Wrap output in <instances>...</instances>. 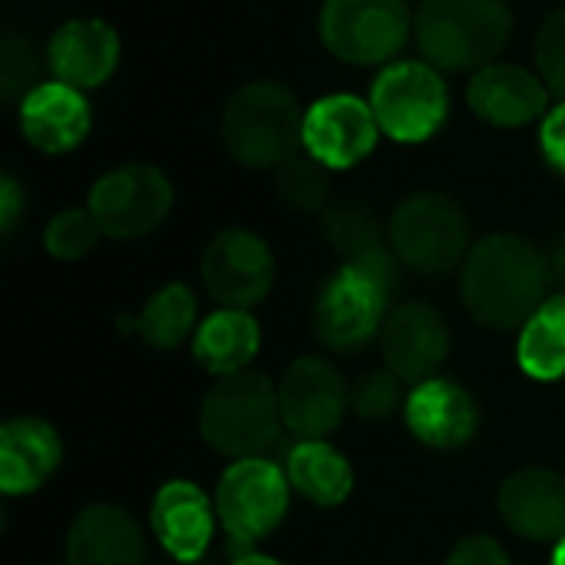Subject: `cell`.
<instances>
[{"mask_svg":"<svg viewBox=\"0 0 565 565\" xmlns=\"http://www.w3.org/2000/svg\"><path fill=\"white\" fill-rule=\"evenodd\" d=\"M202 281L225 308L248 311L258 305L275 281V258L262 235L248 228L218 232L202 255Z\"/></svg>","mask_w":565,"mask_h":565,"instance_id":"cell-12","label":"cell"},{"mask_svg":"<svg viewBox=\"0 0 565 565\" xmlns=\"http://www.w3.org/2000/svg\"><path fill=\"white\" fill-rule=\"evenodd\" d=\"M152 530L172 559L179 563L202 559L215 533L209 497L195 483H185V480L166 483L152 503Z\"/></svg>","mask_w":565,"mask_h":565,"instance_id":"cell-19","label":"cell"},{"mask_svg":"<svg viewBox=\"0 0 565 565\" xmlns=\"http://www.w3.org/2000/svg\"><path fill=\"white\" fill-rule=\"evenodd\" d=\"M291 487L318 507H338L354 487V473L344 454L324 440H301L288 457Z\"/></svg>","mask_w":565,"mask_h":565,"instance_id":"cell-24","label":"cell"},{"mask_svg":"<svg viewBox=\"0 0 565 565\" xmlns=\"http://www.w3.org/2000/svg\"><path fill=\"white\" fill-rule=\"evenodd\" d=\"M367 103L381 132L404 146L434 139L450 116V89L427 60L387 63L374 76Z\"/></svg>","mask_w":565,"mask_h":565,"instance_id":"cell-6","label":"cell"},{"mask_svg":"<svg viewBox=\"0 0 565 565\" xmlns=\"http://www.w3.org/2000/svg\"><path fill=\"white\" fill-rule=\"evenodd\" d=\"M119 33L96 17H76L60 23V30L50 36L46 63L53 70V79H63L76 89L103 86L116 66H119Z\"/></svg>","mask_w":565,"mask_h":565,"instance_id":"cell-17","label":"cell"},{"mask_svg":"<svg viewBox=\"0 0 565 565\" xmlns=\"http://www.w3.org/2000/svg\"><path fill=\"white\" fill-rule=\"evenodd\" d=\"M318 33L341 63H394L414 33V13L407 0H324Z\"/></svg>","mask_w":565,"mask_h":565,"instance_id":"cell-8","label":"cell"},{"mask_svg":"<svg viewBox=\"0 0 565 565\" xmlns=\"http://www.w3.org/2000/svg\"><path fill=\"white\" fill-rule=\"evenodd\" d=\"M397 255L377 248L344 262V268L321 288L315 324L328 348L358 351L387 321V298L397 285Z\"/></svg>","mask_w":565,"mask_h":565,"instance_id":"cell-4","label":"cell"},{"mask_svg":"<svg viewBox=\"0 0 565 565\" xmlns=\"http://www.w3.org/2000/svg\"><path fill=\"white\" fill-rule=\"evenodd\" d=\"M195 315H199V305H195V295L185 288V285H166L159 288L146 308L139 311L136 318V331L142 334L146 344L159 348V351H172L179 348L195 328Z\"/></svg>","mask_w":565,"mask_h":565,"instance_id":"cell-26","label":"cell"},{"mask_svg":"<svg viewBox=\"0 0 565 565\" xmlns=\"http://www.w3.org/2000/svg\"><path fill=\"white\" fill-rule=\"evenodd\" d=\"M288 473L262 457L235 460L215 490V513L225 533L242 546L268 536L288 510Z\"/></svg>","mask_w":565,"mask_h":565,"instance_id":"cell-10","label":"cell"},{"mask_svg":"<svg viewBox=\"0 0 565 565\" xmlns=\"http://www.w3.org/2000/svg\"><path fill=\"white\" fill-rule=\"evenodd\" d=\"M381 348L387 371H394L401 381L424 384L434 381L450 354V328L437 308L411 301L387 315L381 328Z\"/></svg>","mask_w":565,"mask_h":565,"instance_id":"cell-15","label":"cell"},{"mask_svg":"<svg viewBox=\"0 0 565 565\" xmlns=\"http://www.w3.org/2000/svg\"><path fill=\"white\" fill-rule=\"evenodd\" d=\"M348 384L338 367L324 358H301L285 371L278 387L281 420L301 440H321L338 430L348 411Z\"/></svg>","mask_w":565,"mask_h":565,"instance_id":"cell-13","label":"cell"},{"mask_svg":"<svg viewBox=\"0 0 565 565\" xmlns=\"http://www.w3.org/2000/svg\"><path fill=\"white\" fill-rule=\"evenodd\" d=\"M63 447L50 424L36 417L7 420L0 430V487L10 497L40 490L60 467Z\"/></svg>","mask_w":565,"mask_h":565,"instance_id":"cell-21","label":"cell"},{"mask_svg":"<svg viewBox=\"0 0 565 565\" xmlns=\"http://www.w3.org/2000/svg\"><path fill=\"white\" fill-rule=\"evenodd\" d=\"M540 152L559 175H565V99H559L540 122Z\"/></svg>","mask_w":565,"mask_h":565,"instance_id":"cell-33","label":"cell"},{"mask_svg":"<svg viewBox=\"0 0 565 565\" xmlns=\"http://www.w3.org/2000/svg\"><path fill=\"white\" fill-rule=\"evenodd\" d=\"M305 109L278 79L245 83L222 113V139L235 162L248 169H278L301 152Z\"/></svg>","mask_w":565,"mask_h":565,"instance_id":"cell-3","label":"cell"},{"mask_svg":"<svg viewBox=\"0 0 565 565\" xmlns=\"http://www.w3.org/2000/svg\"><path fill=\"white\" fill-rule=\"evenodd\" d=\"M172 182L162 169L126 162L99 175L89 189L86 209L109 238H142L172 212Z\"/></svg>","mask_w":565,"mask_h":565,"instance_id":"cell-9","label":"cell"},{"mask_svg":"<svg viewBox=\"0 0 565 565\" xmlns=\"http://www.w3.org/2000/svg\"><path fill=\"white\" fill-rule=\"evenodd\" d=\"M550 271H553L556 281H563L565 285V235L556 242V248H553V255H550Z\"/></svg>","mask_w":565,"mask_h":565,"instance_id":"cell-36","label":"cell"},{"mask_svg":"<svg viewBox=\"0 0 565 565\" xmlns=\"http://www.w3.org/2000/svg\"><path fill=\"white\" fill-rule=\"evenodd\" d=\"M354 411L364 420H384L401 407V377L394 371H371L358 381L351 394Z\"/></svg>","mask_w":565,"mask_h":565,"instance_id":"cell-32","label":"cell"},{"mask_svg":"<svg viewBox=\"0 0 565 565\" xmlns=\"http://www.w3.org/2000/svg\"><path fill=\"white\" fill-rule=\"evenodd\" d=\"M550 86L540 73L520 63H487L470 76L467 103L470 109L497 129H523L543 122L550 106Z\"/></svg>","mask_w":565,"mask_h":565,"instance_id":"cell-14","label":"cell"},{"mask_svg":"<svg viewBox=\"0 0 565 565\" xmlns=\"http://www.w3.org/2000/svg\"><path fill=\"white\" fill-rule=\"evenodd\" d=\"M553 565H565V536H563V540H559L556 553H553Z\"/></svg>","mask_w":565,"mask_h":565,"instance_id":"cell-38","label":"cell"},{"mask_svg":"<svg viewBox=\"0 0 565 565\" xmlns=\"http://www.w3.org/2000/svg\"><path fill=\"white\" fill-rule=\"evenodd\" d=\"M40 60L33 50V40L26 36H3L0 43V89L7 103H20L33 86H40Z\"/></svg>","mask_w":565,"mask_h":565,"instance_id":"cell-30","label":"cell"},{"mask_svg":"<svg viewBox=\"0 0 565 565\" xmlns=\"http://www.w3.org/2000/svg\"><path fill=\"white\" fill-rule=\"evenodd\" d=\"M503 523L533 543L565 536V477L556 470H520L500 490Z\"/></svg>","mask_w":565,"mask_h":565,"instance_id":"cell-18","label":"cell"},{"mask_svg":"<svg viewBox=\"0 0 565 565\" xmlns=\"http://www.w3.org/2000/svg\"><path fill=\"white\" fill-rule=\"evenodd\" d=\"M397 262L420 275H444L470 255L467 212L444 192H414L391 215Z\"/></svg>","mask_w":565,"mask_h":565,"instance_id":"cell-7","label":"cell"},{"mask_svg":"<svg viewBox=\"0 0 565 565\" xmlns=\"http://www.w3.org/2000/svg\"><path fill=\"white\" fill-rule=\"evenodd\" d=\"M536 73L553 96L565 99V7L553 10L536 33Z\"/></svg>","mask_w":565,"mask_h":565,"instance_id":"cell-31","label":"cell"},{"mask_svg":"<svg viewBox=\"0 0 565 565\" xmlns=\"http://www.w3.org/2000/svg\"><path fill=\"white\" fill-rule=\"evenodd\" d=\"M321 232H324L328 245L334 252H341L348 262L384 248V228H381L377 215L361 202L328 205L321 215Z\"/></svg>","mask_w":565,"mask_h":565,"instance_id":"cell-27","label":"cell"},{"mask_svg":"<svg viewBox=\"0 0 565 565\" xmlns=\"http://www.w3.org/2000/svg\"><path fill=\"white\" fill-rule=\"evenodd\" d=\"M23 189L17 185V179L13 175H3L0 179V228L3 232H10L13 225H17V218H20V212H23Z\"/></svg>","mask_w":565,"mask_h":565,"instance_id":"cell-35","label":"cell"},{"mask_svg":"<svg viewBox=\"0 0 565 565\" xmlns=\"http://www.w3.org/2000/svg\"><path fill=\"white\" fill-rule=\"evenodd\" d=\"M407 427L437 450H454L477 434V407L470 394L450 381H424L407 401Z\"/></svg>","mask_w":565,"mask_h":565,"instance_id":"cell-22","label":"cell"},{"mask_svg":"<svg viewBox=\"0 0 565 565\" xmlns=\"http://www.w3.org/2000/svg\"><path fill=\"white\" fill-rule=\"evenodd\" d=\"M550 258L520 235H487L463 262V301L467 311L493 328H523L533 311L546 301Z\"/></svg>","mask_w":565,"mask_h":565,"instance_id":"cell-1","label":"cell"},{"mask_svg":"<svg viewBox=\"0 0 565 565\" xmlns=\"http://www.w3.org/2000/svg\"><path fill=\"white\" fill-rule=\"evenodd\" d=\"M235 565H281L278 559H268V556H242Z\"/></svg>","mask_w":565,"mask_h":565,"instance_id":"cell-37","label":"cell"},{"mask_svg":"<svg viewBox=\"0 0 565 565\" xmlns=\"http://www.w3.org/2000/svg\"><path fill=\"white\" fill-rule=\"evenodd\" d=\"M513 36V10L507 0H420L414 13V40L440 73H467L497 63Z\"/></svg>","mask_w":565,"mask_h":565,"instance_id":"cell-2","label":"cell"},{"mask_svg":"<svg viewBox=\"0 0 565 565\" xmlns=\"http://www.w3.org/2000/svg\"><path fill=\"white\" fill-rule=\"evenodd\" d=\"M258 321L242 308H222L195 331V358L212 374H242L258 351Z\"/></svg>","mask_w":565,"mask_h":565,"instance_id":"cell-23","label":"cell"},{"mask_svg":"<svg viewBox=\"0 0 565 565\" xmlns=\"http://www.w3.org/2000/svg\"><path fill=\"white\" fill-rule=\"evenodd\" d=\"M17 119L23 139L46 156L76 149L93 129V109L86 93L63 79H46L33 86L17 103Z\"/></svg>","mask_w":565,"mask_h":565,"instance_id":"cell-16","label":"cell"},{"mask_svg":"<svg viewBox=\"0 0 565 565\" xmlns=\"http://www.w3.org/2000/svg\"><path fill=\"white\" fill-rule=\"evenodd\" d=\"M447 565H513L507 550L490 536H467L454 546Z\"/></svg>","mask_w":565,"mask_h":565,"instance_id":"cell-34","label":"cell"},{"mask_svg":"<svg viewBox=\"0 0 565 565\" xmlns=\"http://www.w3.org/2000/svg\"><path fill=\"white\" fill-rule=\"evenodd\" d=\"M70 565H142L146 540L139 523L119 507H89L66 536Z\"/></svg>","mask_w":565,"mask_h":565,"instance_id":"cell-20","label":"cell"},{"mask_svg":"<svg viewBox=\"0 0 565 565\" xmlns=\"http://www.w3.org/2000/svg\"><path fill=\"white\" fill-rule=\"evenodd\" d=\"M99 235H103V228L96 225L89 209H66L50 218V225L43 232V248L53 258L73 262V258L89 255V248L96 245Z\"/></svg>","mask_w":565,"mask_h":565,"instance_id":"cell-29","label":"cell"},{"mask_svg":"<svg viewBox=\"0 0 565 565\" xmlns=\"http://www.w3.org/2000/svg\"><path fill=\"white\" fill-rule=\"evenodd\" d=\"M520 367L533 381L565 377V295L546 298L520 331Z\"/></svg>","mask_w":565,"mask_h":565,"instance_id":"cell-25","label":"cell"},{"mask_svg":"<svg viewBox=\"0 0 565 565\" xmlns=\"http://www.w3.org/2000/svg\"><path fill=\"white\" fill-rule=\"evenodd\" d=\"M381 136L371 103L354 93H328L305 109L301 149L324 169H354Z\"/></svg>","mask_w":565,"mask_h":565,"instance_id":"cell-11","label":"cell"},{"mask_svg":"<svg viewBox=\"0 0 565 565\" xmlns=\"http://www.w3.org/2000/svg\"><path fill=\"white\" fill-rule=\"evenodd\" d=\"M328 172L331 169H324L305 149L295 152L291 159H285L275 169V185H278L281 202L298 209V212H321V209H328V195H331Z\"/></svg>","mask_w":565,"mask_h":565,"instance_id":"cell-28","label":"cell"},{"mask_svg":"<svg viewBox=\"0 0 565 565\" xmlns=\"http://www.w3.org/2000/svg\"><path fill=\"white\" fill-rule=\"evenodd\" d=\"M202 437L228 457L248 460L278 440L281 404L278 391L262 374H228L202 401Z\"/></svg>","mask_w":565,"mask_h":565,"instance_id":"cell-5","label":"cell"}]
</instances>
